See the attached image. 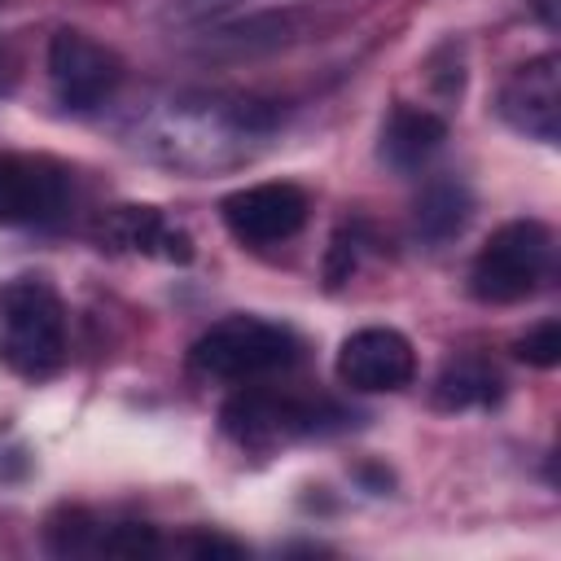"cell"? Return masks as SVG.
<instances>
[{
  "label": "cell",
  "instance_id": "obj_17",
  "mask_svg": "<svg viewBox=\"0 0 561 561\" xmlns=\"http://www.w3.org/2000/svg\"><path fill=\"white\" fill-rule=\"evenodd\" d=\"M245 0H171L167 4V18L180 22V26H193V22H215L232 9H241Z\"/></svg>",
  "mask_w": 561,
  "mask_h": 561
},
{
  "label": "cell",
  "instance_id": "obj_9",
  "mask_svg": "<svg viewBox=\"0 0 561 561\" xmlns=\"http://www.w3.org/2000/svg\"><path fill=\"white\" fill-rule=\"evenodd\" d=\"M416 377V351L399 329H359L337 351V381L359 394L403 390Z\"/></svg>",
  "mask_w": 561,
  "mask_h": 561
},
{
  "label": "cell",
  "instance_id": "obj_2",
  "mask_svg": "<svg viewBox=\"0 0 561 561\" xmlns=\"http://www.w3.org/2000/svg\"><path fill=\"white\" fill-rule=\"evenodd\" d=\"M298 355H302V342L294 337V329L259 320V316H228L193 342L188 368L206 381L250 386V381L294 368Z\"/></svg>",
  "mask_w": 561,
  "mask_h": 561
},
{
  "label": "cell",
  "instance_id": "obj_20",
  "mask_svg": "<svg viewBox=\"0 0 561 561\" xmlns=\"http://www.w3.org/2000/svg\"><path fill=\"white\" fill-rule=\"evenodd\" d=\"M535 13H539V22L552 31L557 26V0H535Z\"/></svg>",
  "mask_w": 561,
  "mask_h": 561
},
{
  "label": "cell",
  "instance_id": "obj_14",
  "mask_svg": "<svg viewBox=\"0 0 561 561\" xmlns=\"http://www.w3.org/2000/svg\"><path fill=\"white\" fill-rule=\"evenodd\" d=\"M96 539H101V522H96L88 508L61 504V508L44 522V543H48V552H57V557H92V552H96Z\"/></svg>",
  "mask_w": 561,
  "mask_h": 561
},
{
  "label": "cell",
  "instance_id": "obj_5",
  "mask_svg": "<svg viewBox=\"0 0 561 561\" xmlns=\"http://www.w3.org/2000/svg\"><path fill=\"white\" fill-rule=\"evenodd\" d=\"M48 83H53V96L66 110L88 114V110L105 105L118 92L123 57L114 48H105L101 39H92L88 31L61 26L48 39Z\"/></svg>",
  "mask_w": 561,
  "mask_h": 561
},
{
  "label": "cell",
  "instance_id": "obj_1",
  "mask_svg": "<svg viewBox=\"0 0 561 561\" xmlns=\"http://www.w3.org/2000/svg\"><path fill=\"white\" fill-rule=\"evenodd\" d=\"M0 364L22 381H44L66 364V307L39 276L0 285Z\"/></svg>",
  "mask_w": 561,
  "mask_h": 561
},
{
  "label": "cell",
  "instance_id": "obj_3",
  "mask_svg": "<svg viewBox=\"0 0 561 561\" xmlns=\"http://www.w3.org/2000/svg\"><path fill=\"white\" fill-rule=\"evenodd\" d=\"M219 425L237 447L267 451V447L294 443V438L346 430V425H355V412H346L333 399H294V394H276V390H263L250 381L219 408Z\"/></svg>",
  "mask_w": 561,
  "mask_h": 561
},
{
  "label": "cell",
  "instance_id": "obj_22",
  "mask_svg": "<svg viewBox=\"0 0 561 561\" xmlns=\"http://www.w3.org/2000/svg\"><path fill=\"white\" fill-rule=\"evenodd\" d=\"M0 4H4V0H0Z\"/></svg>",
  "mask_w": 561,
  "mask_h": 561
},
{
  "label": "cell",
  "instance_id": "obj_10",
  "mask_svg": "<svg viewBox=\"0 0 561 561\" xmlns=\"http://www.w3.org/2000/svg\"><path fill=\"white\" fill-rule=\"evenodd\" d=\"M101 250L114 254H149L167 263H193V237L171 224L158 206H114L96 224Z\"/></svg>",
  "mask_w": 561,
  "mask_h": 561
},
{
  "label": "cell",
  "instance_id": "obj_21",
  "mask_svg": "<svg viewBox=\"0 0 561 561\" xmlns=\"http://www.w3.org/2000/svg\"><path fill=\"white\" fill-rule=\"evenodd\" d=\"M9 83H13V57H9V48L0 44V92H9Z\"/></svg>",
  "mask_w": 561,
  "mask_h": 561
},
{
  "label": "cell",
  "instance_id": "obj_13",
  "mask_svg": "<svg viewBox=\"0 0 561 561\" xmlns=\"http://www.w3.org/2000/svg\"><path fill=\"white\" fill-rule=\"evenodd\" d=\"M504 399V377L486 359H451L438 381H434V408L443 412H469V408H491Z\"/></svg>",
  "mask_w": 561,
  "mask_h": 561
},
{
  "label": "cell",
  "instance_id": "obj_19",
  "mask_svg": "<svg viewBox=\"0 0 561 561\" xmlns=\"http://www.w3.org/2000/svg\"><path fill=\"white\" fill-rule=\"evenodd\" d=\"M355 272V232H337L333 245H329V263H324V276H329V289H337L342 280H351Z\"/></svg>",
  "mask_w": 561,
  "mask_h": 561
},
{
  "label": "cell",
  "instance_id": "obj_16",
  "mask_svg": "<svg viewBox=\"0 0 561 561\" xmlns=\"http://www.w3.org/2000/svg\"><path fill=\"white\" fill-rule=\"evenodd\" d=\"M517 359L530 364V368H557L561 364V324L557 320H543L535 329H526L517 342H513Z\"/></svg>",
  "mask_w": 561,
  "mask_h": 561
},
{
  "label": "cell",
  "instance_id": "obj_8",
  "mask_svg": "<svg viewBox=\"0 0 561 561\" xmlns=\"http://www.w3.org/2000/svg\"><path fill=\"white\" fill-rule=\"evenodd\" d=\"M495 114L517 136L557 145V131H561V61H557V53H543V57L517 66L495 96Z\"/></svg>",
  "mask_w": 561,
  "mask_h": 561
},
{
  "label": "cell",
  "instance_id": "obj_7",
  "mask_svg": "<svg viewBox=\"0 0 561 561\" xmlns=\"http://www.w3.org/2000/svg\"><path fill=\"white\" fill-rule=\"evenodd\" d=\"M224 224L237 241L245 245H276L289 241L302 224H307V193L289 180H267V184H250L224 197Z\"/></svg>",
  "mask_w": 561,
  "mask_h": 561
},
{
  "label": "cell",
  "instance_id": "obj_11",
  "mask_svg": "<svg viewBox=\"0 0 561 561\" xmlns=\"http://www.w3.org/2000/svg\"><path fill=\"white\" fill-rule=\"evenodd\" d=\"M443 140H447V118L443 114H434L425 105H403L399 101L390 110L386 127H381L377 153H381L386 167H394V171L408 175V171H421L443 149Z\"/></svg>",
  "mask_w": 561,
  "mask_h": 561
},
{
  "label": "cell",
  "instance_id": "obj_6",
  "mask_svg": "<svg viewBox=\"0 0 561 561\" xmlns=\"http://www.w3.org/2000/svg\"><path fill=\"white\" fill-rule=\"evenodd\" d=\"M75 197L70 167L48 153H0V224L48 228L66 219Z\"/></svg>",
  "mask_w": 561,
  "mask_h": 561
},
{
  "label": "cell",
  "instance_id": "obj_4",
  "mask_svg": "<svg viewBox=\"0 0 561 561\" xmlns=\"http://www.w3.org/2000/svg\"><path fill=\"white\" fill-rule=\"evenodd\" d=\"M552 228L539 219H513L486 237L469 267V289L478 302H526L552 276Z\"/></svg>",
  "mask_w": 561,
  "mask_h": 561
},
{
  "label": "cell",
  "instance_id": "obj_12",
  "mask_svg": "<svg viewBox=\"0 0 561 561\" xmlns=\"http://www.w3.org/2000/svg\"><path fill=\"white\" fill-rule=\"evenodd\" d=\"M469 219H473V193L456 175L430 180L412 202V232L425 245H447L451 237L465 232Z\"/></svg>",
  "mask_w": 561,
  "mask_h": 561
},
{
  "label": "cell",
  "instance_id": "obj_18",
  "mask_svg": "<svg viewBox=\"0 0 561 561\" xmlns=\"http://www.w3.org/2000/svg\"><path fill=\"white\" fill-rule=\"evenodd\" d=\"M184 552L197 557V561H237V557H245V548H241L237 539L215 535V530H197V535H188V539H184Z\"/></svg>",
  "mask_w": 561,
  "mask_h": 561
},
{
  "label": "cell",
  "instance_id": "obj_15",
  "mask_svg": "<svg viewBox=\"0 0 561 561\" xmlns=\"http://www.w3.org/2000/svg\"><path fill=\"white\" fill-rule=\"evenodd\" d=\"M158 548L162 539L149 522H114V526H101V539H96V557H153Z\"/></svg>",
  "mask_w": 561,
  "mask_h": 561
}]
</instances>
